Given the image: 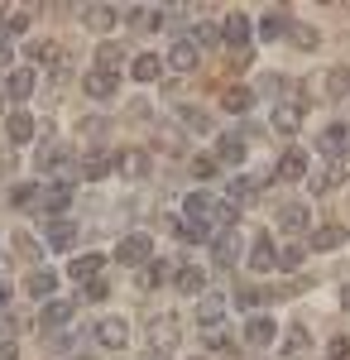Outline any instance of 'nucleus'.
<instances>
[{
  "label": "nucleus",
  "mask_w": 350,
  "mask_h": 360,
  "mask_svg": "<svg viewBox=\"0 0 350 360\" xmlns=\"http://www.w3.org/2000/svg\"><path fill=\"white\" fill-rule=\"evenodd\" d=\"M245 264H249L254 274L278 269V250H273V236H269V231H259V236H254V245H249V255H245Z\"/></svg>",
  "instance_id": "1"
},
{
  "label": "nucleus",
  "mask_w": 350,
  "mask_h": 360,
  "mask_svg": "<svg viewBox=\"0 0 350 360\" xmlns=\"http://www.w3.org/2000/svg\"><path fill=\"white\" fill-rule=\"evenodd\" d=\"M34 207H39V212H48V217L58 221V212H67V207H72V183L63 178V183H53V188H39V202H34Z\"/></svg>",
  "instance_id": "2"
},
{
  "label": "nucleus",
  "mask_w": 350,
  "mask_h": 360,
  "mask_svg": "<svg viewBox=\"0 0 350 360\" xmlns=\"http://www.w3.org/2000/svg\"><path fill=\"white\" fill-rule=\"evenodd\" d=\"M273 341H278V322H273L269 312H254L245 322V346H273Z\"/></svg>",
  "instance_id": "3"
},
{
  "label": "nucleus",
  "mask_w": 350,
  "mask_h": 360,
  "mask_svg": "<svg viewBox=\"0 0 350 360\" xmlns=\"http://www.w3.org/2000/svg\"><path fill=\"white\" fill-rule=\"evenodd\" d=\"M149 236H144V231H135V236H125V240H120V245H115V259H120V264H139V269H144V264H149Z\"/></svg>",
  "instance_id": "4"
},
{
  "label": "nucleus",
  "mask_w": 350,
  "mask_h": 360,
  "mask_svg": "<svg viewBox=\"0 0 350 360\" xmlns=\"http://www.w3.org/2000/svg\"><path fill=\"white\" fill-rule=\"evenodd\" d=\"M212 259L221 264V269L240 264V231H221V236H212Z\"/></svg>",
  "instance_id": "5"
},
{
  "label": "nucleus",
  "mask_w": 350,
  "mask_h": 360,
  "mask_svg": "<svg viewBox=\"0 0 350 360\" xmlns=\"http://www.w3.org/2000/svg\"><path fill=\"white\" fill-rule=\"evenodd\" d=\"M317 149H322L326 159L336 164V159H341V154L350 149V125H326L322 135H317Z\"/></svg>",
  "instance_id": "6"
},
{
  "label": "nucleus",
  "mask_w": 350,
  "mask_h": 360,
  "mask_svg": "<svg viewBox=\"0 0 350 360\" xmlns=\"http://www.w3.org/2000/svg\"><path fill=\"white\" fill-rule=\"evenodd\" d=\"M91 336H96V346H106V351H120L130 332H125V322H120V317H101V322L91 327Z\"/></svg>",
  "instance_id": "7"
},
{
  "label": "nucleus",
  "mask_w": 350,
  "mask_h": 360,
  "mask_svg": "<svg viewBox=\"0 0 350 360\" xmlns=\"http://www.w3.org/2000/svg\"><path fill=\"white\" fill-rule=\"evenodd\" d=\"M101 269H106V255H77V259L67 264V278H72V283H96Z\"/></svg>",
  "instance_id": "8"
},
{
  "label": "nucleus",
  "mask_w": 350,
  "mask_h": 360,
  "mask_svg": "<svg viewBox=\"0 0 350 360\" xmlns=\"http://www.w3.org/2000/svg\"><path fill=\"white\" fill-rule=\"evenodd\" d=\"M149 341H154V351H163V356H168V351L178 346V317H168V312H163V317H154Z\"/></svg>",
  "instance_id": "9"
},
{
  "label": "nucleus",
  "mask_w": 350,
  "mask_h": 360,
  "mask_svg": "<svg viewBox=\"0 0 350 360\" xmlns=\"http://www.w3.org/2000/svg\"><path fill=\"white\" fill-rule=\"evenodd\" d=\"M249 34H254V25H249L245 15H226V20H221V44H231V49H245Z\"/></svg>",
  "instance_id": "10"
},
{
  "label": "nucleus",
  "mask_w": 350,
  "mask_h": 360,
  "mask_svg": "<svg viewBox=\"0 0 350 360\" xmlns=\"http://www.w3.org/2000/svg\"><path fill=\"white\" fill-rule=\"evenodd\" d=\"M82 86H86V96H91V101H110V96H115V86H120V77H115V72H101V68H91Z\"/></svg>",
  "instance_id": "11"
},
{
  "label": "nucleus",
  "mask_w": 350,
  "mask_h": 360,
  "mask_svg": "<svg viewBox=\"0 0 350 360\" xmlns=\"http://www.w3.org/2000/svg\"><path fill=\"white\" fill-rule=\"evenodd\" d=\"M115 168H125V154H91V159H82V178H106V173H115Z\"/></svg>",
  "instance_id": "12"
},
{
  "label": "nucleus",
  "mask_w": 350,
  "mask_h": 360,
  "mask_svg": "<svg viewBox=\"0 0 350 360\" xmlns=\"http://www.w3.org/2000/svg\"><path fill=\"white\" fill-rule=\"evenodd\" d=\"M346 226H317L312 236H307V250H341L346 245Z\"/></svg>",
  "instance_id": "13"
},
{
  "label": "nucleus",
  "mask_w": 350,
  "mask_h": 360,
  "mask_svg": "<svg viewBox=\"0 0 350 360\" xmlns=\"http://www.w3.org/2000/svg\"><path fill=\"white\" fill-rule=\"evenodd\" d=\"M197 58H202V49H197L192 39H178V44L168 49V68H178V72H192V68H197Z\"/></svg>",
  "instance_id": "14"
},
{
  "label": "nucleus",
  "mask_w": 350,
  "mask_h": 360,
  "mask_svg": "<svg viewBox=\"0 0 350 360\" xmlns=\"http://www.w3.org/2000/svg\"><path fill=\"white\" fill-rule=\"evenodd\" d=\"M269 125L278 130V135H297V125H302V106H293V101H283V106H273Z\"/></svg>",
  "instance_id": "15"
},
{
  "label": "nucleus",
  "mask_w": 350,
  "mask_h": 360,
  "mask_svg": "<svg viewBox=\"0 0 350 360\" xmlns=\"http://www.w3.org/2000/svg\"><path fill=\"white\" fill-rule=\"evenodd\" d=\"M278 178H283V183H302V178H307V154H302V149H288V154L278 159Z\"/></svg>",
  "instance_id": "16"
},
{
  "label": "nucleus",
  "mask_w": 350,
  "mask_h": 360,
  "mask_svg": "<svg viewBox=\"0 0 350 360\" xmlns=\"http://www.w3.org/2000/svg\"><path fill=\"white\" fill-rule=\"evenodd\" d=\"M130 77H135V82H159L163 77V63H159V53H139L135 63H130Z\"/></svg>",
  "instance_id": "17"
},
{
  "label": "nucleus",
  "mask_w": 350,
  "mask_h": 360,
  "mask_svg": "<svg viewBox=\"0 0 350 360\" xmlns=\"http://www.w3.org/2000/svg\"><path fill=\"white\" fill-rule=\"evenodd\" d=\"M216 164H245V139L240 135H221L216 139Z\"/></svg>",
  "instance_id": "18"
},
{
  "label": "nucleus",
  "mask_w": 350,
  "mask_h": 360,
  "mask_svg": "<svg viewBox=\"0 0 350 360\" xmlns=\"http://www.w3.org/2000/svg\"><path fill=\"white\" fill-rule=\"evenodd\" d=\"M259 39H283V34H293V25H288V10H269L264 20H259Z\"/></svg>",
  "instance_id": "19"
},
{
  "label": "nucleus",
  "mask_w": 350,
  "mask_h": 360,
  "mask_svg": "<svg viewBox=\"0 0 350 360\" xmlns=\"http://www.w3.org/2000/svg\"><path fill=\"white\" fill-rule=\"evenodd\" d=\"M67 164H72V149H67V144H44V149H39V168H44V173L67 168Z\"/></svg>",
  "instance_id": "20"
},
{
  "label": "nucleus",
  "mask_w": 350,
  "mask_h": 360,
  "mask_svg": "<svg viewBox=\"0 0 350 360\" xmlns=\"http://www.w3.org/2000/svg\"><path fill=\"white\" fill-rule=\"evenodd\" d=\"M183 212H188V221H212V217H216V197L192 193L188 202H183Z\"/></svg>",
  "instance_id": "21"
},
{
  "label": "nucleus",
  "mask_w": 350,
  "mask_h": 360,
  "mask_svg": "<svg viewBox=\"0 0 350 360\" xmlns=\"http://www.w3.org/2000/svg\"><path fill=\"white\" fill-rule=\"evenodd\" d=\"M5 130H10V144H29V139H34V115L15 111L10 120H5Z\"/></svg>",
  "instance_id": "22"
},
{
  "label": "nucleus",
  "mask_w": 350,
  "mask_h": 360,
  "mask_svg": "<svg viewBox=\"0 0 350 360\" xmlns=\"http://www.w3.org/2000/svg\"><path fill=\"white\" fill-rule=\"evenodd\" d=\"M221 106H226L231 115H245L249 106H254V91H249V86H226V96H221Z\"/></svg>",
  "instance_id": "23"
},
{
  "label": "nucleus",
  "mask_w": 350,
  "mask_h": 360,
  "mask_svg": "<svg viewBox=\"0 0 350 360\" xmlns=\"http://www.w3.org/2000/svg\"><path fill=\"white\" fill-rule=\"evenodd\" d=\"M307 221H312V217H307V207H302V202L278 207V226H283V231H307Z\"/></svg>",
  "instance_id": "24"
},
{
  "label": "nucleus",
  "mask_w": 350,
  "mask_h": 360,
  "mask_svg": "<svg viewBox=\"0 0 350 360\" xmlns=\"http://www.w3.org/2000/svg\"><path fill=\"white\" fill-rule=\"evenodd\" d=\"M53 283H58V278L48 274V269H34V274L25 278V293H29V298H44V303H48V293H53Z\"/></svg>",
  "instance_id": "25"
},
{
  "label": "nucleus",
  "mask_w": 350,
  "mask_h": 360,
  "mask_svg": "<svg viewBox=\"0 0 350 360\" xmlns=\"http://www.w3.org/2000/svg\"><path fill=\"white\" fill-rule=\"evenodd\" d=\"M221 317H226V298H202V307H197V322H202L207 332H212Z\"/></svg>",
  "instance_id": "26"
},
{
  "label": "nucleus",
  "mask_w": 350,
  "mask_h": 360,
  "mask_svg": "<svg viewBox=\"0 0 350 360\" xmlns=\"http://www.w3.org/2000/svg\"><path fill=\"white\" fill-rule=\"evenodd\" d=\"M63 322H72V303H44L39 327H63Z\"/></svg>",
  "instance_id": "27"
},
{
  "label": "nucleus",
  "mask_w": 350,
  "mask_h": 360,
  "mask_svg": "<svg viewBox=\"0 0 350 360\" xmlns=\"http://www.w3.org/2000/svg\"><path fill=\"white\" fill-rule=\"evenodd\" d=\"M5 91L25 101L29 91H34V68H15V72H10V82H5Z\"/></svg>",
  "instance_id": "28"
},
{
  "label": "nucleus",
  "mask_w": 350,
  "mask_h": 360,
  "mask_svg": "<svg viewBox=\"0 0 350 360\" xmlns=\"http://www.w3.org/2000/svg\"><path fill=\"white\" fill-rule=\"evenodd\" d=\"M72 240H77V226H72V221H63V217H58V221L48 226V245H53V250H67Z\"/></svg>",
  "instance_id": "29"
},
{
  "label": "nucleus",
  "mask_w": 350,
  "mask_h": 360,
  "mask_svg": "<svg viewBox=\"0 0 350 360\" xmlns=\"http://www.w3.org/2000/svg\"><path fill=\"white\" fill-rule=\"evenodd\" d=\"M29 58H34L39 68H53L58 63V44L53 39H34V44H29Z\"/></svg>",
  "instance_id": "30"
},
{
  "label": "nucleus",
  "mask_w": 350,
  "mask_h": 360,
  "mask_svg": "<svg viewBox=\"0 0 350 360\" xmlns=\"http://www.w3.org/2000/svg\"><path fill=\"white\" fill-rule=\"evenodd\" d=\"M163 278H168V264H163V259H149V264L139 269V288L149 293V288H159Z\"/></svg>",
  "instance_id": "31"
},
{
  "label": "nucleus",
  "mask_w": 350,
  "mask_h": 360,
  "mask_svg": "<svg viewBox=\"0 0 350 360\" xmlns=\"http://www.w3.org/2000/svg\"><path fill=\"white\" fill-rule=\"evenodd\" d=\"M178 288H183V293H202V288H207V274H202L197 264H183V269H178Z\"/></svg>",
  "instance_id": "32"
},
{
  "label": "nucleus",
  "mask_w": 350,
  "mask_h": 360,
  "mask_svg": "<svg viewBox=\"0 0 350 360\" xmlns=\"http://www.w3.org/2000/svg\"><path fill=\"white\" fill-rule=\"evenodd\" d=\"M307 346H312V336H307V327H293V332H288V341H283V360L302 356Z\"/></svg>",
  "instance_id": "33"
},
{
  "label": "nucleus",
  "mask_w": 350,
  "mask_h": 360,
  "mask_svg": "<svg viewBox=\"0 0 350 360\" xmlns=\"http://www.w3.org/2000/svg\"><path fill=\"white\" fill-rule=\"evenodd\" d=\"M178 236H183L188 245H202L212 231H207V221H188V217H183V221H178Z\"/></svg>",
  "instance_id": "34"
},
{
  "label": "nucleus",
  "mask_w": 350,
  "mask_h": 360,
  "mask_svg": "<svg viewBox=\"0 0 350 360\" xmlns=\"http://www.w3.org/2000/svg\"><path fill=\"white\" fill-rule=\"evenodd\" d=\"M326 91L331 96H350V68H331L326 72Z\"/></svg>",
  "instance_id": "35"
},
{
  "label": "nucleus",
  "mask_w": 350,
  "mask_h": 360,
  "mask_svg": "<svg viewBox=\"0 0 350 360\" xmlns=\"http://www.w3.org/2000/svg\"><path fill=\"white\" fill-rule=\"evenodd\" d=\"M302 255H307L302 245H283V250H278V269H283V274H293V269H302Z\"/></svg>",
  "instance_id": "36"
},
{
  "label": "nucleus",
  "mask_w": 350,
  "mask_h": 360,
  "mask_svg": "<svg viewBox=\"0 0 350 360\" xmlns=\"http://www.w3.org/2000/svg\"><path fill=\"white\" fill-rule=\"evenodd\" d=\"M183 125H188V130H197V135H207V130H212V120H207V111H197V106H183Z\"/></svg>",
  "instance_id": "37"
},
{
  "label": "nucleus",
  "mask_w": 350,
  "mask_h": 360,
  "mask_svg": "<svg viewBox=\"0 0 350 360\" xmlns=\"http://www.w3.org/2000/svg\"><path fill=\"white\" fill-rule=\"evenodd\" d=\"M120 49H115V44H101V49H96V68H101V72H115V68H120Z\"/></svg>",
  "instance_id": "38"
},
{
  "label": "nucleus",
  "mask_w": 350,
  "mask_h": 360,
  "mask_svg": "<svg viewBox=\"0 0 350 360\" xmlns=\"http://www.w3.org/2000/svg\"><path fill=\"white\" fill-rule=\"evenodd\" d=\"M254 193H259V183H254V178H231V202H249Z\"/></svg>",
  "instance_id": "39"
},
{
  "label": "nucleus",
  "mask_w": 350,
  "mask_h": 360,
  "mask_svg": "<svg viewBox=\"0 0 350 360\" xmlns=\"http://www.w3.org/2000/svg\"><path fill=\"white\" fill-rule=\"evenodd\" d=\"M216 39H221V25H197L192 29V44H197V49H207V44H216Z\"/></svg>",
  "instance_id": "40"
},
{
  "label": "nucleus",
  "mask_w": 350,
  "mask_h": 360,
  "mask_svg": "<svg viewBox=\"0 0 350 360\" xmlns=\"http://www.w3.org/2000/svg\"><path fill=\"white\" fill-rule=\"evenodd\" d=\"M192 173H197L202 183H207V178H216V159H207V154H197V159H192Z\"/></svg>",
  "instance_id": "41"
},
{
  "label": "nucleus",
  "mask_w": 350,
  "mask_h": 360,
  "mask_svg": "<svg viewBox=\"0 0 350 360\" xmlns=\"http://www.w3.org/2000/svg\"><path fill=\"white\" fill-rule=\"evenodd\" d=\"M135 25L139 29H159L163 25V10H135Z\"/></svg>",
  "instance_id": "42"
},
{
  "label": "nucleus",
  "mask_w": 350,
  "mask_h": 360,
  "mask_svg": "<svg viewBox=\"0 0 350 360\" xmlns=\"http://www.w3.org/2000/svg\"><path fill=\"white\" fill-rule=\"evenodd\" d=\"M125 168H130L135 178H144V173H149V159H144L139 149H130V154H125Z\"/></svg>",
  "instance_id": "43"
},
{
  "label": "nucleus",
  "mask_w": 350,
  "mask_h": 360,
  "mask_svg": "<svg viewBox=\"0 0 350 360\" xmlns=\"http://www.w3.org/2000/svg\"><path fill=\"white\" fill-rule=\"evenodd\" d=\"M115 15H120V10H106V5H96V10H91V20H86V25L106 29V25H115Z\"/></svg>",
  "instance_id": "44"
},
{
  "label": "nucleus",
  "mask_w": 350,
  "mask_h": 360,
  "mask_svg": "<svg viewBox=\"0 0 350 360\" xmlns=\"http://www.w3.org/2000/svg\"><path fill=\"white\" fill-rule=\"evenodd\" d=\"M207 346H212V351H231V336L221 332V327H212V332H207Z\"/></svg>",
  "instance_id": "45"
},
{
  "label": "nucleus",
  "mask_w": 350,
  "mask_h": 360,
  "mask_svg": "<svg viewBox=\"0 0 350 360\" xmlns=\"http://www.w3.org/2000/svg\"><path fill=\"white\" fill-rule=\"evenodd\" d=\"M34 202H39V188H15V207H34Z\"/></svg>",
  "instance_id": "46"
},
{
  "label": "nucleus",
  "mask_w": 350,
  "mask_h": 360,
  "mask_svg": "<svg viewBox=\"0 0 350 360\" xmlns=\"http://www.w3.org/2000/svg\"><path fill=\"white\" fill-rule=\"evenodd\" d=\"M259 298H269V293H259V288H240V293H235V303H240V307H254Z\"/></svg>",
  "instance_id": "47"
},
{
  "label": "nucleus",
  "mask_w": 350,
  "mask_h": 360,
  "mask_svg": "<svg viewBox=\"0 0 350 360\" xmlns=\"http://www.w3.org/2000/svg\"><path fill=\"white\" fill-rule=\"evenodd\" d=\"M326 351H331V360H346V356H350V336H336Z\"/></svg>",
  "instance_id": "48"
},
{
  "label": "nucleus",
  "mask_w": 350,
  "mask_h": 360,
  "mask_svg": "<svg viewBox=\"0 0 350 360\" xmlns=\"http://www.w3.org/2000/svg\"><path fill=\"white\" fill-rule=\"evenodd\" d=\"M29 29V15H10V20H5V34H25Z\"/></svg>",
  "instance_id": "49"
},
{
  "label": "nucleus",
  "mask_w": 350,
  "mask_h": 360,
  "mask_svg": "<svg viewBox=\"0 0 350 360\" xmlns=\"http://www.w3.org/2000/svg\"><path fill=\"white\" fill-rule=\"evenodd\" d=\"M293 39L302 44V49H317V34H312V29H293Z\"/></svg>",
  "instance_id": "50"
},
{
  "label": "nucleus",
  "mask_w": 350,
  "mask_h": 360,
  "mask_svg": "<svg viewBox=\"0 0 350 360\" xmlns=\"http://www.w3.org/2000/svg\"><path fill=\"white\" fill-rule=\"evenodd\" d=\"M86 298H91V303H101V298H106V283H101V278H96V283H86Z\"/></svg>",
  "instance_id": "51"
},
{
  "label": "nucleus",
  "mask_w": 350,
  "mask_h": 360,
  "mask_svg": "<svg viewBox=\"0 0 350 360\" xmlns=\"http://www.w3.org/2000/svg\"><path fill=\"white\" fill-rule=\"evenodd\" d=\"M0 360H20V346L15 341H0Z\"/></svg>",
  "instance_id": "52"
},
{
  "label": "nucleus",
  "mask_w": 350,
  "mask_h": 360,
  "mask_svg": "<svg viewBox=\"0 0 350 360\" xmlns=\"http://www.w3.org/2000/svg\"><path fill=\"white\" fill-rule=\"evenodd\" d=\"M0 68H10V44L0 39Z\"/></svg>",
  "instance_id": "53"
},
{
  "label": "nucleus",
  "mask_w": 350,
  "mask_h": 360,
  "mask_svg": "<svg viewBox=\"0 0 350 360\" xmlns=\"http://www.w3.org/2000/svg\"><path fill=\"white\" fill-rule=\"evenodd\" d=\"M341 307H346V312H350V283H346V288H341Z\"/></svg>",
  "instance_id": "54"
},
{
  "label": "nucleus",
  "mask_w": 350,
  "mask_h": 360,
  "mask_svg": "<svg viewBox=\"0 0 350 360\" xmlns=\"http://www.w3.org/2000/svg\"><path fill=\"white\" fill-rule=\"evenodd\" d=\"M144 360H168V356H163V351H149V356H144Z\"/></svg>",
  "instance_id": "55"
},
{
  "label": "nucleus",
  "mask_w": 350,
  "mask_h": 360,
  "mask_svg": "<svg viewBox=\"0 0 350 360\" xmlns=\"http://www.w3.org/2000/svg\"><path fill=\"white\" fill-rule=\"evenodd\" d=\"M72 360H96V356H72Z\"/></svg>",
  "instance_id": "56"
},
{
  "label": "nucleus",
  "mask_w": 350,
  "mask_h": 360,
  "mask_svg": "<svg viewBox=\"0 0 350 360\" xmlns=\"http://www.w3.org/2000/svg\"><path fill=\"white\" fill-rule=\"evenodd\" d=\"M0 115H5V101H0Z\"/></svg>",
  "instance_id": "57"
},
{
  "label": "nucleus",
  "mask_w": 350,
  "mask_h": 360,
  "mask_svg": "<svg viewBox=\"0 0 350 360\" xmlns=\"http://www.w3.org/2000/svg\"><path fill=\"white\" fill-rule=\"evenodd\" d=\"M192 360H202V356H192Z\"/></svg>",
  "instance_id": "58"
}]
</instances>
